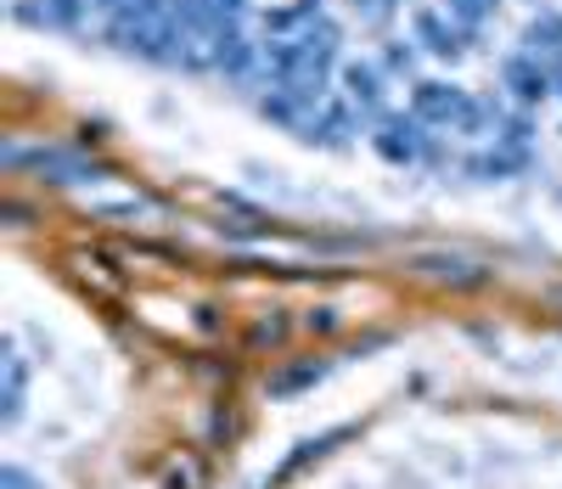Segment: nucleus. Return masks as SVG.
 Returning a JSON list of instances; mask_svg holds the SVG:
<instances>
[{
    "label": "nucleus",
    "instance_id": "obj_4",
    "mask_svg": "<svg viewBox=\"0 0 562 489\" xmlns=\"http://www.w3.org/2000/svg\"><path fill=\"white\" fill-rule=\"evenodd\" d=\"M23 394H29V360L12 349L7 355V411H0V422H7V427L23 422Z\"/></svg>",
    "mask_w": 562,
    "mask_h": 489
},
{
    "label": "nucleus",
    "instance_id": "obj_1",
    "mask_svg": "<svg viewBox=\"0 0 562 489\" xmlns=\"http://www.w3.org/2000/svg\"><path fill=\"white\" fill-rule=\"evenodd\" d=\"M344 438H355V427H326L321 438H304V445L288 456V462H281L270 478H265V489H276V484H288V478H299L310 462H321V456H333V445H344Z\"/></svg>",
    "mask_w": 562,
    "mask_h": 489
},
{
    "label": "nucleus",
    "instance_id": "obj_5",
    "mask_svg": "<svg viewBox=\"0 0 562 489\" xmlns=\"http://www.w3.org/2000/svg\"><path fill=\"white\" fill-rule=\"evenodd\" d=\"M416 34L428 40V52H439V57H456L461 45H456V29H445L434 12H416Z\"/></svg>",
    "mask_w": 562,
    "mask_h": 489
},
{
    "label": "nucleus",
    "instance_id": "obj_2",
    "mask_svg": "<svg viewBox=\"0 0 562 489\" xmlns=\"http://www.w3.org/2000/svg\"><path fill=\"white\" fill-rule=\"evenodd\" d=\"M506 85L518 90V102H546L551 96V74L540 68V63H529V57H506Z\"/></svg>",
    "mask_w": 562,
    "mask_h": 489
},
{
    "label": "nucleus",
    "instance_id": "obj_8",
    "mask_svg": "<svg viewBox=\"0 0 562 489\" xmlns=\"http://www.w3.org/2000/svg\"><path fill=\"white\" fill-rule=\"evenodd\" d=\"M450 12H456V18H467V23H479V18H490V12H495V0H450Z\"/></svg>",
    "mask_w": 562,
    "mask_h": 489
},
{
    "label": "nucleus",
    "instance_id": "obj_6",
    "mask_svg": "<svg viewBox=\"0 0 562 489\" xmlns=\"http://www.w3.org/2000/svg\"><path fill=\"white\" fill-rule=\"evenodd\" d=\"M344 79H349V96H355L360 108H378V102H383V79H378V68H360V63H355Z\"/></svg>",
    "mask_w": 562,
    "mask_h": 489
},
{
    "label": "nucleus",
    "instance_id": "obj_9",
    "mask_svg": "<svg viewBox=\"0 0 562 489\" xmlns=\"http://www.w3.org/2000/svg\"><path fill=\"white\" fill-rule=\"evenodd\" d=\"M333 315H338V310H315V315H310V332H333Z\"/></svg>",
    "mask_w": 562,
    "mask_h": 489
},
{
    "label": "nucleus",
    "instance_id": "obj_3",
    "mask_svg": "<svg viewBox=\"0 0 562 489\" xmlns=\"http://www.w3.org/2000/svg\"><path fill=\"white\" fill-rule=\"evenodd\" d=\"M321 377H326V360H304V366L276 371V377L265 382V394H270V400H293V394H304V388H315Z\"/></svg>",
    "mask_w": 562,
    "mask_h": 489
},
{
    "label": "nucleus",
    "instance_id": "obj_7",
    "mask_svg": "<svg viewBox=\"0 0 562 489\" xmlns=\"http://www.w3.org/2000/svg\"><path fill=\"white\" fill-rule=\"evenodd\" d=\"M0 489H40V478H34L29 467H18V462H7V467H0Z\"/></svg>",
    "mask_w": 562,
    "mask_h": 489
}]
</instances>
